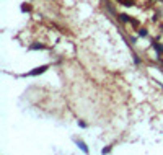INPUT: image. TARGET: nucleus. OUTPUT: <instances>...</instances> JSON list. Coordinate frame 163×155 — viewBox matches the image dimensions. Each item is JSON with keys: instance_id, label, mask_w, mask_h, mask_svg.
Returning a JSON list of instances; mask_svg holds the SVG:
<instances>
[{"instance_id": "obj_1", "label": "nucleus", "mask_w": 163, "mask_h": 155, "mask_svg": "<svg viewBox=\"0 0 163 155\" xmlns=\"http://www.w3.org/2000/svg\"><path fill=\"white\" fill-rule=\"evenodd\" d=\"M47 69H49V65H41V67H38V69H34V70L25 74V77H26V75H30V77H36V75H39V74H44Z\"/></svg>"}, {"instance_id": "obj_2", "label": "nucleus", "mask_w": 163, "mask_h": 155, "mask_svg": "<svg viewBox=\"0 0 163 155\" xmlns=\"http://www.w3.org/2000/svg\"><path fill=\"white\" fill-rule=\"evenodd\" d=\"M43 49H46V46H44V44H41V43L30 44V51H43Z\"/></svg>"}, {"instance_id": "obj_3", "label": "nucleus", "mask_w": 163, "mask_h": 155, "mask_svg": "<svg viewBox=\"0 0 163 155\" xmlns=\"http://www.w3.org/2000/svg\"><path fill=\"white\" fill-rule=\"evenodd\" d=\"M75 144H77V145L80 147V150H82V152L88 154V147H86V144L83 142V140H78V139H75Z\"/></svg>"}, {"instance_id": "obj_4", "label": "nucleus", "mask_w": 163, "mask_h": 155, "mask_svg": "<svg viewBox=\"0 0 163 155\" xmlns=\"http://www.w3.org/2000/svg\"><path fill=\"white\" fill-rule=\"evenodd\" d=\"M117 18H119L122 23H131V21H132V18H131L129 15H126V13H119V15H117Z\"/></svg>"}, {"instance_id": "obj_5", "label": "nucleus", "mask_w": 163, "mask_h": 155, "mask_svg": "<svg viewBox=\"0 0 163 155\" xmlns=\"http://www.w3.org/2000/svg\"><path fill=\"white\" fill-rule=\"evenodd\" d=\"M137 34H139L140 38H144V36H148V31H147V28H139Z\"/></svg>"}, {"instance_id": "obj_6", "label": "nucleus", "mask_w": 163, "mask_h": 155, "mask_svg": "<svg viewBox=\"0 0 163 155\" xmlns=\"http://www.w3.org/2000/svg\"><path fill=\"white\" fill-rule=\"evenodd\" d=\"M122 5H126V7H132V5H134V0H122Z\"/></svg>"}, {"instance_id": "obj_7", "label": "nucleus", "mask_w": 163, "mask_h": 155, "mask_svg": "<svg viewBox=\"0 0 163 155\" xmlns=\"http://www.w3.org/2000/svg\"><path fill=\"white\" fill-rule=\"evenodd\" d=\"M103 154H109L111 152V145H108V147H103V150H101Z\"/></svg>"}, {"instance_id": "obj_8", "label": "nucleus", "mask_w": 163, "mask_h": 155, "mask_svg": "<svg viewBox=\"0 0 163 155\" xmlns=\"http://www.w3.org/2000/svg\"><path fill=\"white\" fill-rule=\"evenodd\" d=\"M134 56V62H136V64H140V57L137 56V54H132Z\"/></svg>"}, {"instance_id": "obj_9", "label": "nucleus", "mask_w": 163, "mask_h": 155, "mask_svg": "<svg viewBox=\"0 0 163 155\" xmlns=\"http://www.w3.org/2000/svg\"><path fill=\"white\" fill-rule=\"evenodd\" d=\"M78 126H80V127H86V123H83V121H78Z\"/></svg>"}, {"instance_id": "obj_10", "label": "nucleus", "mask_w": 163, "mask_h": 155, "mask_svg": "<svg viewBox=\"0 0 163 155\" xmlns=\"http://www.w3.org/2000/svg\"><path fill=\"white\" fill-rule=\"evenodd\" d=\"M162 88H163V87H162Z\"/></svg>"}]
</instances>
